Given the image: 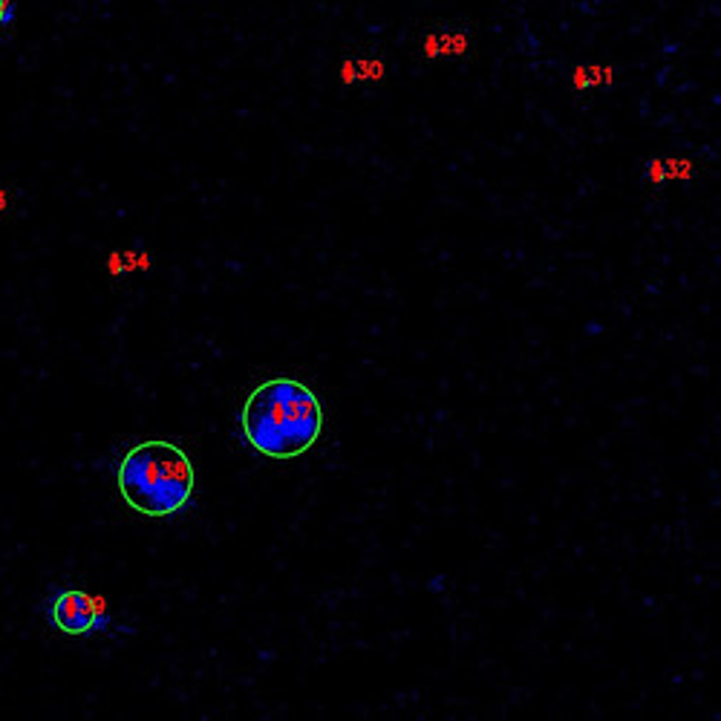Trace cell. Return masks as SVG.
I'll return each instance as SVG.
<instances>
[{"label":"cell","instance_id":"obj_1","mask_svg":"<svg viewBox=\"0 0 721 721\" xmlns=\"http://www.w3.org/2000/svg\"><path fill=\"white\" fill-rule=\"evenodd\" d=\"M243 436L266 460L289 462L309 453L324 433V404L309 384L269 378L246 398Z\"/></svg>","mask_w":721,"mask_h":721},{"label":"cell","instance_id":"obj_2","mask_svg":"<svg viewBox=\"0 0 721 721\" xmlns=\"http://www.w3.org/2000/svg\"><path fill=\"white\" fill-rule=\"evenodd\" d=\"M121 500L145 516H170L188 505L197 485L194 462L168 438H148L125 453L116 471Z\"/></svg>","mask_w":721,"mask_h":721},{"label":"cell","instance_id":"obj_3","mask_svg":"<svg viewBox=\"0 0 721 721\" xmlns=\"http://www.w3.org/2000/svg\"><path fill=\"white\" fill-rule=\"evenodd\" d=\"M96 621H99V609L87 592L70 589V592L58 594L52 603V623L65 635H85L96 626Z\"/></svg>","mask_w":721,"mask_h":721},{"label":"cell","instance_id":"obj_4","mask_svg":"<svg viewBox=\"0 0 721 721\" xmlns=\"http://www.w3.org/2000/svg\"><path fill=\"white\" fill-rule=\"evenodd\" d=\"M422 47H425L427 58L462 56V52L467 50V36L465 32H460V29H442V32L436 29V32L425 36Z\"/></svg>","mask_w":721,"mask_h":721},{"label":"cell","instance_id":"obj_5","mask_svg":"<svg viewBox=\"0 0 721 721\" xmlns=\"http://www.w3.org/2000/svg\"><path fill=\"white\" fill-rule=\"evenodd\" d=\"M7 21V0H0V23Z\"/></svg>","mask_w":721,"mask_h":721}]
</instances>
